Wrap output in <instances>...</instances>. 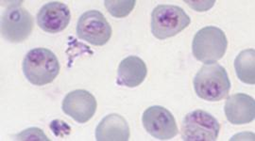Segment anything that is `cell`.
Instances as JSON below:
<instances>
[{
    "label": "cell",
    "mask_w": 255,
    "mask_h": 141,
    "mask_svg": "<svg viewBox=\"0 0 255 141\" xmlns=\"http://www.w3.org/2000/svg\"><path fill=\"white\" fill-rule=\"evenodd\" d=\"M193 83L197 95L209 102H219L227 97L231 89L228 73L218 63L202 66Z\"/></svg>",
    "instance_id": "6da1fadb"
},
{
    "label": "cell",
    "mask_w": 255,
    "mask_h": 141,
    "mask_svg": "<svg viewBox=\"0 0 255 141\" xmlns=\"http://www.w3.org/2000/svg\"><path fill=\"white\" fill-rule=\"evenodd\" d=\"M23 72L32 85L45 86L54 81L59 74L60 62L49 49L34 48L24 59Z\"/></svg>",
    "instance_id": "7a4b0ae2"
},
{
    "label": "cell",
    "mask_w": 255,
    "mask_h": 141,
    "mask_svg": "<svg viewBox=\"0 0 255 141\" xmlns=\"http://www.w3.org/2000/svg\"><path fill=\"white\" fill-rule=\"evenodd\" d=\"M228 41L225 33L217 27H205L194 37L192 51L194 57L205 64L221 60L226 53Z\"/></svg>",
    "instance_id": "3957f363"
},
{
    "label": "cell",
    "mask_w": 255,
    "mask_h": 141,
    "mask_svg": "<svg viewBox=\"0 0 255 141\" xmlns=\"http://www.w3.org/2000/svg\"><path fill=\"white\" fill-rule=\"evenodd\" d=\"M185 11L174 5H158L151 13V32L155 38L165 40L179 34L190 25Z\"/></svg>",
    "instance_id": "277c9868"
},
{
    "label": "cell",
    "mask_w": 255,
    "mask_h": 141,
    "mask_svg": "<svg viewBox=\"0 0 255 141\" xmlns=\"http://www.w3.org/2000/svg\"><path fill=\"white\" fill-rule=\"evenodd\" d=\"M220 125L212 115L197 109L186 115L182 125V138L185 141H215L219 138Z\"/></svg>",
    "instance_id": "5b68a950"
},
{
    "label": "cell",
    "mask_w": 255,
    "mask_h": 141,
    "mask_svg": "<svg viewBox=\"0 0 255 141\" xmlns=\"http://www.w3.org/2000/svg\"><path fill=\"white\" fill-rule=\"evenodd\" d=\"M33 28V18L27 9L12 4L1 18V33L9 43L18 44L27 40Z\"/></svg>",
    "instance_id": "8992f818"
},
{
    "label": "cell",
    "mask_w": 255,
    "mask_h": 141,
    "mask_svg": "<svg viewBox=\"0 0 255 141\" xmlns=\"http://www.w3.org/2000/svg\"><path fill=\"white\" fill-rule=\"evenodd\" d=\"M77 35L95 46H102L109 42L112 27L101 11L92 9L84 12L79 19Z\"/></svg>",
    "instance_id": "52a82bcc"
},
{
    "label": "cell",
    "mask_w": 255,
    "mask_h": 141,
    "mask_svg": "<svg viewBox=\"0 0 255 141\" xmlns=\"http://www.w3.org/2000/svg\"><path fill=\"white\" fill-rule=\"evenodd\" d=\"M142 122L146 132L159 141H169L177 136L179 131L173 115L163 106L146 108Z\"/></svg>",
    "instance_id": "ba28073f"
},
{
    "label": "cell",
    "mask_w": 255,
    "mask_h": 141,
    "mask_svg": "<svg viewBox=\"0 0 255 141\" xmlns=\"http://www.w3.org/2000/svg\"><path fill=\"white\" fill-rule=\"evenodd\" d=\"M97 107L96 98L84 89H76L67 93L62 106L64 113L79 124L90 121L96 113Z\"/></svg>",
    "instance_id": "9c48e42d"
},
{
    "label": "cell",
    "mask_w": 255,
    "mask_h": 141,
    "mask_svg": "<svg viewBox=\"0 0 255 141\" xmlns=\"http://www.w3.org/2000/svg\"><path fill=\"white\" fill-rule=\"evenodd\" d=\"M69 8L62 2L52 1L44 5L37 14V24L47 33H59L70 23Z\"/></svg>",
    "instance_id": "30bf717a"
},
{
    "label": "cell",
    "mask_w": 255,
    "mask_h": 141,
    "mask_svg": "<svg viewBox=\"0 0 255 141\" xmlns=\"http://www.w3.org/2000/svg\"><path fill=\"white\" fill-rule=\"evenodd\" d=\"M224 112L231 124H250L255 120V99L245 93L234 94L227 99Z\"/></svg>",
    "instance_id": "8fae6325"
},
{
    "label": "cell",
    "mask_w": 255,
    "mask_h": 141,
    "mask_svg": "<svg viewBox=\"0 0 255 141\" xmlns=\"http://www.w3.org/2000/svg\"><path fill=\"white\" fill-rule=\"evenodd\" d=\"M146 63L136 56H129L120 62L117 84L128 88L140 86L146 78Z\"/></svg>",
    "instance_id": "7c38bea8"
},
{
    "label": "cell",
    "mask_w": 255,
    "mask_h": 141,
    "mask_svg": "<svg viewBox=\"0 0 255 141\" xmlns=\"http://www.w3.org/2000/svg\"><path fill=\"white\" fill-rule=\"evenodd\" d=\"M129 127L127 121L119 114H110L102 119L96 130L98 141H128Z\"/></svg>",
    "instance_id": "4fadbf2b"
},
{
    "label": "cell",
    "mask_w": 255,
    "mask_h": 141,
    "mask_svg": "<svg viewBox=\"0 0 255 141\" xmlns=\"http://www.w3.org/2000/svg\"><path fill=\"white\" fill-rule=\"evenodd\" d=\"M255 52L254 49L242 51L235 61V68L238 78L249 85H255Z\"/></svg>",
    "instance_id": "5bb4252c"
},
{
    "label": "cell",
    "mask_w": 255,
    "mask_h": 141,
    "mask_svg": "<svg viewBox=\"0 0 255 141\" xmlns=\"http://www.w3.org/2000/svg\"><path fill=\"white\" fill-rule=\"evenodd\" d=\"M135 0H106L104 5L110 14L114 17L123 18L128 16L134 8Z\"/></svg>",
    "instance_id": "9a60e30c"
},
{
    "label": "cell",
    "mask_w": 255,
    "mask_h": 141,
    "mask_svg": "<svg viewBox=\"0 0 255 141\" xmlns=\"http://www.w3.org/2000/svg\"><path fill=\"white\" fill-rule=\"evenodd\" d=\"M19 141H49L46 135L39 128H29L16 136Z\"/></svg>",
    "instance_id": "2e32d148"
},
{
    "label": "cell",
    "mask_w": 255,
    "mask_h": 141,
    "mask_svg": "<svg viewBox=\"0 0 255 141\" xmlns=\"http://www.w3.org/2000/svg\"><path fill=\"white\" fill-rule=\"evenodd\" d=\"M50 128L52 129L53 132L56 133L59 130H61V132L64 133V135H69L70 134V127L67 125V124L62 122V121H59V120H56L54 122H52L50 124Z\"/></svg>",
    "instance_id": "e0dca14e"
}]
</instances>
